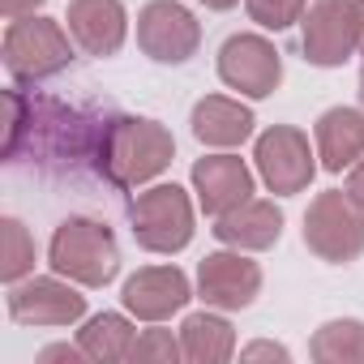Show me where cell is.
Returning a JSON list of instances; mask_svg holds the SVG:
<instances>
[{
	"mask_svg": "<svg viewBox=\"0 0 364 364\" xmlns=\"http://www.w3.org/2000/svg\"><path fill=\"white\" fill-rule=\"evenodd\" d=\"M176 355H185V347L171 338V330H146L133 343V355L129 360H176Z\"/></svg>",
	"mask_w": 364,
	"mask_h": 364,
	"instance_id": "obj_24",
	"label": "cell"
},
{
	"mask_svg": "<svg viewBox=\"0 0 364 364\" xmlns=\"http://www.w3.org/2000/svg\"><path fill=\"white\" fill-rule=\"evenodd\" d=\"M313 355L321 364L364 360V326L360 321H330V326H321L317 338H313Z\"/></svg>",
	"mask_w": 364,
	"mask_h": 364,
	"instance_id": "obj_21",
	"label": "cell"
},
{
	"mask_svg": "<svg viewBox=\"0 0 364 364\" xmlns=\"http://www.w3.org/2000/svg\"><path fill=\"white\" fill-rule=\"evenodd\" d=\"M198 287L202 300L215 309H249L253 296L262 291V270L240 253H210L198 266Z\"/></svg>",
	"mask_w": 364,
	"mask_h": 364,
	"instance_id": "obj_13",
	"label": "cell"
},
{
	"mask_svg": "<svg viewBox=\"0 0 364 364\" xmlns=\"http://www.w3.org/2000/svg\"><path fill=\"white\" fill-rule=\"evenodd\" d=\"M120 300H124V309L133 317L163 321V317H171V313H180L189 304V279H185V270H176V266H146V270H137L124 283Z\"/></svg>",
	"mask_w": 364,
	"mask_h": 364,
	"instance_id": "obj_12",
	"label": "cell"
},
{
	"mask_svg": "<svg viewBox=\"0 0 364 364\" xmlns=\"http://www.w3.org/2000/svg\"><path fill=\"white\" fill-rule=\"evenodd\" d=\"M343 193L355 202V206H364V159L351 167V176H347V185H343Z\"/></svg>",
	"mask_w": 364,
	"mask_h": 364,
	"instance_id": "obj_25",
	"label": "cell"
},
{
	"mask_svg": "<svg viewBox=\"0 0 364 364\" xmlns=\"http://www.w3.org/2000/svg\"><path fill=\"white\" fill-rule=\"evenodd\" d=\"M206 9H232V5H240V0H202Z\"/></svg>",
	"mask_w": 364,
	"mask_h": 364,
	"instance_id": "obj_29",
	"label": "cell"
},
{
	"mask_svg": "<svg viewBox=\"0 0 364 364\" xmlns=\"http://www.w3.org/2000/svg\"><path fill=\"white\" fill-rule=\"evenodd\" d=\"M39 5H43V0H0V14L14 22V18H31Z\"/></svg>",
	"mask_w": 364,
	"mask_h": 364,
	"instance_id": "obj_26",
	"label": "cell"
},
{
	"mask_svg": "<svg viewBox=\"0 0 364 364\" xmlns=\"http://www.w3.org/2000/svg\"><path fill=\"white\" fill-rule=\"evenodd\" d=\"M180 347H185V360H193V364H219L236 351V334L223 317L193 313L180 326Z\"/></svg>",
	"mask_w": 364,
	"mask_h": 364,
	"instance_id": "obj_19",
	"label": "cell"
},
{
	"mask_svg": "<svg viewBox=\"0 0 364 364\" xmlns=\"http://www.w3.org/2000/svg\"><path fill=\"white\" fill-rule=\"evenodd\" d=\"M176 154L171 133L159 120H141V116H112L107 137H103V154H99V176L112 189H133L141 180L159 176Z\"/></svg>",
	"mask_w": 364,
	"mask_h": 364,
	"instance_id": "obj_2",
	"label": "cell"
},
{
	"mask_svg": "<svg viewBox=\"0 0 364 364\" xmlns=\"http://www.w3.org/2000/svg\"><path fill=\"white\" fill-rule=\"evenodd\" d=\"M82 313H86V296L60 279H31V283H14L9 291V317L22 326H69Z\"/></svg>",
	"mask_w": 364,
	"mask_h": 364,
	"instance_id": "obj_11",
	"label": "cell"
},
{
	"mask_svg": "<svg viewBox=\"0 0 364 364\" xmlns=\"http://www.w3.org/2000/svg\"><path fill=\"white\" fill-rule=\"evenodd\" d=\"M73 60V43L52 18H14L5 31V69L18 82H39Z\"/></svg>",
	"mask_w": 364,
	"mask_h": 364,
	"instance_id": "obj_5",
	"label": "cell"
},
{
	"mask_svg": "<svg viewBox=\"0 0 364 364\" xmlns=\"http://www.w3.org/2000/svg\"><path fill=\"white\" fill-rule=\"evenodd\" d=\"M300 26H304V35H300L304 60H313V65H321V69L343 65V60L360 48L355 0H313L309 14L300 18Z\"/></svg>",
	"mask_w": 364,
	"mask_h": 364,
	"instance_id": "obj_7",
	"label": "cell"
},
{
	"mask_svg": "<svg viewBox=\"0 0 364 364\" xmlns=\"http://www.w3.org/2000/svg\"><path fill=\"white\" fill-rule=\"evenodd\" d=\"M257 171L262 180L274 189V193H304L309 180H313V150H309V137L291 124H274L257 137Z\"/></svg>",
	"mask_w": 364,
	"mask_h": 364,
	"instance_id": "obj_10",
	"label": "cell"
},
{
	"mask_svg": "<svg viewBox=\"0 0 364 364\" xmlns=\"http://www.w3.org/2000/svg\"><path fill=\"white\" fill-rule=\"evenodd\" d=\"M69 35L90 56H116L129 31L120 0H69Z\"/></svg>",
	"mask_w": 364,
	"mask_h": 364,
	"instance_id": "obj_15",
	"label": "cell"
},
{
	"mask_svg": "<svg viewBox=\"0 0 364 364\" xmlns=\"http://www.w3.org/2000/svg\"><path fill=\"white\" fill-rule=\"evenodd\" d=\"M137 43L159 65H185L202 43V26L176 0H150L137 14Z\"/></svg>",
	"mask_w": 364,
	"mask_h": 364,
	"instance_id": "obj_8",
	"label": "cell"
},
{
	"mask_svg": "<svg viewBox=\"0 0 364 364\" xmlns=\"http://www.w3.org/2000/svg\"><path fill=\"white\" fill-rule=\"evenodd\" d=\"M249 18L266 31H287L304 18V0H245Z\"/></svg>",
	"mask_w": 364,
	"mask_h": 364,
	"instance_id": "obj_23",
	"label": "cell"
},
{
	"mask_svg": "<svg viewBox=\"0 0 364 364\" xmlns=\"http://www.w3.org/2000/svg\"><path fill=\"white\" fill-rule=\"evenodd\" d=\"M77 343H82V351L90 360H129L137 338H133V326L120 313H99V317L86 321Z\"/></svg>",
	"mask_w": 364,
	"mask_h": 364,
	"instance_id": "obj_20",
	"label": "cell"
},
{
	"mask_svg": "<svg viewBox=\"0 0 364 364\" xmlns=\"http://www.w3.org/2000/svg\"><path fill=\"white\" fill-rule=\"evenodd\" d=\"M304 245L321 262H351L364 253V206H355L343 189L317 193L304 215Z\"/></svg>",
	"mask_w": 364,
	"mask_h": 364,
	"instance_id": "obj_6",
	"label": "cell"
},
{
	"mask_svg": "<svg viewBox=\"0 0 364 364\" xmlns=\"http://www.w3.org/2000/svg\"><path fill=\"white\" fill-rule=\"evenodd\" d=\"M193 189L202 198V210L219 219L253 198V171L236 154H210L193 163Z\"/></svg>",
	"mask_w": 364,
	"mask_h": 364,
	"instance_id": "obj_14",
	"label": "cell"
},
{
	"mask_svg": "<svg viewBox=\"0 0 364 364\" xmlns=\"http://www.w3.org/2000/svg\"><path fill=\"white\" fill-rule=\"evenodd\" d=\"M262 355L287 360V347H274V343H253V347H245V360H262Z\"/></svg>",
	"mask_w": 364,
	"mask_h": 364,
	"instance_id": "obj_28",
	"label": "cell"
},
{
	"mask_svg": "<svg viewBox=\"0 0 364 364\" xmlns=\"http://www.w3.org/2000/svg\"><path fill=\"white\" fill-rule=\"evenodd\" d=\"M317 154L326 171L355 167L364 159V112L355 107H330L317 120Z\"/></svg>",
	"mask_w": 364,
	"mask_h": 364,
	"instance_id": "obj_17",
	"label": "cell"
},
{
	"mask_svg": "<svg viewBox=\"0 0 364 364\" xmlns=\"http://www.w3.org/2000/svg\"><path fill=\"white\" fill-rule=\"evenodd\" d=\"M219 77L232 90L249 95V99H266L283 82V60H279L270 39H262V35H232L223 43V52H219Z\"/></svg>",
	"mask_w": 364,
	"mask_h": 364,
	"instance_id": "obj_9",
	"label": "cell"
},
{
	"mask_svg": "<svg viewBox=\"0 0 364 364\" xmlns=\"http://www.w3.org/2000/svg\"><path fill=\"white\" fill-rule=\"evenodd\" d=\"M253 133V112L236 99H223V95H206L198 107H193V137L206 141V146H240L245 137Z\"/></svg>",
	"mask_w": 364,
	"mask_h": 364,
	"instance_id": "obj_18",
	"label": "cell"
},
{
	"mask_svg": "<svg viewBox=\"0 0 364 364\" xmlns=\"http://www.w3.org/2000/svg\"><path fill=\"white\" fill-rule=\"evenodd\" d=\"M48 262L56 274L82 283V287H103L120 270V249L107 223L95 219H65L48 245Z\"/></svg>",
	"mask_w": 364,
	"mask_h": 364,
	"instance_id": "obj_3",
	"label": "cell"
},
{
	"mask_svg": "<svg viewBox=\"0 0 364 364\" xmlns=\"http://www.w3.org/2000/svg\"><path fill=\"white\" fill-rule=\"evenodd\" d=\"M215 236L223 245H232V249H270L283 236V210L274 202L249 198L236 210H228V215L215 219Z\"/></svg>",
	"mask_w": 364,
	"mask_h": 364,
	"instance_id": "obj_16",
	"label": "cell"
},
{
	"mask_svg": "<svg viewBox=\"0 0 364 364\" xmlns=\"http://www.w3.org/2000/svg\"><path fill=\"white\" fill-rule=\"evenodd\" d=\"M5 163L9 167H31L39 176L56 180H77V176H99V154L103 137L116 112H86L69 107L52 95H26V90H5Z\"/></svg>",
	"mask_w": 364,
	"mask_h": 364,
	"instance_id": "obj_1",
	"label": "cell"
},
{
	"mask_svg": "<svg viewBox=\"0 0 364 364\" xmlns=\"http://www.w3.org/2000/svg\"><path fill=\"white\" fill-rule=\"evenodd\" d=\"M355 18H360V52H364V0H355Z\"/></svg>",
	"mask_w": 364,
	"mask_h": 364,
	"instance_id": "obj_30",
	"label": "cell"
},
{
	"mask_svg": "<svg viewBox=\"0 0 364 364\" xmlns=\"http://www.w3.org/2000/svg\"><path fill=\"white\" fill-rule=\"evenodd\" d=\"M133 236L150 253H180L193 240V206L180 185H154L133 198L129 206Z\"/></svg>",
	"mask_w": 364,
	"mask_h": 364,
	"instance_id": "obj_4",
	"label": "cell"
},
{
	"mask_svg": "<svg viewBox=\"0 0 364 364\" xmlns=\"http://www.w3.org/2000/svg\"><path fill=\"white\" fill-rule=\"evenodd\" d=\"M360 103H364V73H360Z\"/></svg>",
	"mask_w": 364,
	"mask_h": 364,
	"instance_id": "obj_31",
	"label": "cell"
},
{
	"mask_svg": "<svg viewBox=\"0 0 364 364\" xmlns=\"http://www.w3.org/2000/svg\"><path fill=\"white\" fill-rule=\"evenodd\" d=\"M31 266H35V240L26 236L18 219H5L0 223V279L18 283Z\"/></svg>",
	"mask_w": 364,
	"mask_h": 364,
	"instance_id": "obj_22",
	"label": "cell"
},
{
	"mask_svg": "<svg viewBox=\"0 0 364 364\" xmlns=\"http://www.w3.org/2000/svg\"><path fill=\"white\" fill-rule=\"evenodd\" d=\"M82 355H86V351H82V343H77V347L56 343V347H43V351H39V360H43V364H48V360H82Z\"/></svg>",
	"mask_w": 364,
	"mask_h": 364,
	"instance_id": "obj_27",
	"label": "cell"
}]
</instances>
